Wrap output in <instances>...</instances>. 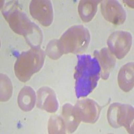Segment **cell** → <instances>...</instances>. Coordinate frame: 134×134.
Here are the masks:
<instances>
[{
  "label": "cell",
  "instance_id": "obj_1",
  "mask_svg": "<svg viewBox=\"0 0 134 134\" xmlns=\"http://www.w3.org/2000/svg\"><path fill=\"white\" fill-rule=\"evenodd\" d=\"M100 75V66L95 57L89 54L78 55L74 74L76 97H85L90 94L97 85Z\"/></svg>",
  "mask_w": 134,
  "mask_h": 134
},
{
  "label": "cell",
  "instance_id": "obj_2",
  "mask_svg": "<svg viewBox=\"0 0 134 134\" xmlns=\"http://www.w3.org/2000/svg\"><path fill=\"white\" fill-rule=\"evenodd\" d=\"M44 58L45 52L40 48H31L30 50L22 52L14 64L15 76L21 82H27L42 68Z\"/></svg>",
  "mask_w": 134,
  "mask_h": 134
},
{
  "label": "cell",
  "instance_id": "obj_3",
  "mask_svg": "<svg viewBox=\"0 0 134 134\" xmlns=\"http://www.w3.org/2000/svg\"><path fill=\"white\" fill-rule=\"evenodd\" d=\"M90 40L88 30L82 25H77L70 27L63 34L58 40V46L63 55L82 53L87 49Z\"/></svg>",
  "mask_w": 134,
  "mask_h": 134
},
{
  "label": "cell",
  "instance_id": "obj_4",
  "mask_svg": "<svg viewBox=\"0 0 134 134\" xmlns=\"http://www.w3.org/2000/svg\"><path fill=\"white\" fill-rule=\"evenodd\" d=\"M2 12L11 29L25 38L33 33L38 27L22 11L17 1H11L5 3L2 8Z\"/></svg>",
  "mask_w": 134,
  "mask_h": 134
},
{
  "label": "cell",
  "instance_id": "obj_5",
  "mask_svg": "<svg viewBox=\"0 0 134 134\" xmlns=\"http://www.w3.org/2000/svg\"><path fill=\"white\" fill-rule=\"evenodd\" d=\"M133 107L128 104L113 103L107 111V119L113 128L124 127L129 133H133Z\"/></svg>",
  "mask_w": 134,
  "mask_h": 134
},
{
  "label": "cell",
  "instance_id": "obj_6",
  "mask_svg": "<svg viewBox=\"0 0 134 134\" xmlns=\"http://www.w3.org/2000/svg\"><path fill=\"white\" fill-rule=\"evenodd\" d=\"M132 42V36L126 31H115L107 40L109 51L119 60L124 58L130 52Z\"/></svg>",
  "mask_w": 134,
  "mask_h": 134
},
{
  "label": "cell",
  "instance_id": "obj_7",
  "mask_svg": "<svg viewBox=\"0 0 134 134\" xmlns=\"http://www.w3.org/2000/svg\"><path fill=\"white\" fill-rule=\"evenodd\" d=\"M103 106L91 99H82L76 103L74 111L81 121L94 124L99 119Z\"/></svg>",
  "mask_w": 134,
  "mask_h": 134
},
{
  "label": "cell",
  "instance_id": "obj_8",
  "mask_svg": "<svg viewBox=\"0 0 134 134\" xmlns=\"http://www.w3.org/2000/svg\"><path fill=\"white\" fill-rule=\"evenodd\" d=\"M33 18L44 26H49L53 21V8L52 2L48 0H32L29 6Z\"/></svg>",
  "mask_w": 134,
  "mask_h": 134
},
{
  "label": "cell",
  "instance_id": "obj_9",
  "mask_svg": "<svg viewBox=\"0 0 134 134\" xmlns=\"http://www.w3.org/2000/svg\"><path fill=\"white\" fill-rule=\"evenodd\" d=\"M100 10L104 18L114 25L123 24L126 20V12L117 1H103Z\"/></svg>",
  "mask_w": 134,
  "mask_h": 134
},
{
  "label": "cell",
  "instance_id": "obj_10",
  "mask_svg": "<svg viewBox=\"0 0 134 134\" xmlns=\"http://www.w3.org/2000/svg\"><path fill=\"white\" fill-rule=\"evenodd\" d=\"M37 107L48 113H54L58 109L57 95L52 88L42 87L37 91Z\"/></svg>",
  "mask_w": 134,
  "mask_h": 134
},
{
  "label": "cell",
  "instance_id": "obj_11",
  "mask_svg": "<svg viewBox=\"0 0 134 134\" xmlns=\"http://www.w3.org/2000/svg\"><path fill=\"white\" fill-rule=\"evenodd\" d=\"M93 54L99 62L100 68V76L103 80H107L116 64L114 55L107 48L95 50Z\"/></svg>",
  "mask_w": 134,
  "mask_h": 134
},
{
  "label": "cell",
  "instance_id": "obj_12",
  "mask_svg": "<svg viewBox=\"0 0 134 134\" xmlns=\"http://www.w3.org/2000/svg\"><path fill=\"white\" fill-rule=\"evenodd\" d=\"M133 63H129L120 69L117 76L119 87L125 92H129L133 88Z\"/></svg>",
  "mask_w": 134,
  "mask_h": 134
},
{
  "label": "cell",
  "instance_id": "obj_13",
  "mask_svg": "<svg viewBox=\"0 0 134 134\" xmlns=\"http://www.w3.org/2000/svg\"><path fill=\"white\" fill-rule=\"evenodd\" d=\"M36 100V94L32 87L25 86L21 88L18 97V103L22 111H30L33 109Z\"/></svg>",
  "mask_w": 134,
  "mask_h": 134
},
{
  "label": "cell",
  "instance_id": "obj_14",
  "mask_svg": "<svg viewBox=\"0 0 134 134\" xmlns=\"http://www.w3.org/2000/svg\"><path fill=\"white\" fill-rule=\"evenodd\" d=\"M62 115L67 132L70 133L75 132L79 125L81 121L76 117L73 106L70 103L64 104L63 107Z\"/></svg>",
  "mask_w": 134,
  "mask_h": 134
},
{
  "label": "cell",
  "instance_id": "obj_15",
  "mask_svg": "<svg viewBox=\"0 0 134 134\" xmlns=\"http://www.w3.org/2000/svg\"><path fill=\"white\" fill-rule=\"evenodd\" d=\"M100 1L81 0L79 4V13L84 22H89L93 20L97 11V5Z\"/></svg>",
  "mask_w": 134,
  "mask_h": 134
},
{
  "label": "cell",
  "instance_id": "obj_16",
  "mask_svg": "<svg viewBox=\"0 0 134 134\" xmlns=\"http://www.w3.org/2000/svg\"><path fill=\"white\" fill-rule=\"evenodd\" d=\"M48 130L50 134L65 133L66 130L63 117L57 115L50 117L48 121Z\"/></svg>",
  "mask_w": 134,
  "mask_h": 134
},
{
  "label": "cell",
  "instance_id": "obj_17",
  "mask_svg": "<svg viewBox=\"0 0 134 134\" xmlns=\"http://www.w3.org/2000/svg\"><path fill=\"white\" fill-rule=\"evenodd\" d=\"M12 91L13 86L9 77L1 74V101L9 100L12 94Z\"/></svg>",
  "mask_w": 134,
  "mask_h": 134
},
{
  "label": "cell",
  "instance_id": "obj_18",
  "mask_svg": "<svg viewBox=\"0 0 134 134\" xmlns=\"http://www.w3.org/2000/svg\"><path fill=\"white\" fill-rule=\"evenodd\" d=\"M46 54L49 58L53 60L58 59L63 56L58 48V40L54 39L49 42L46 47Z\"/></svg>",
  "mask_w": 134,
  "mask_h": 134
}]
</instances>
